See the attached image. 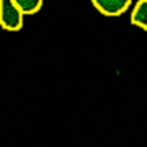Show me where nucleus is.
<instances>
[{
  "mask_svg": "<svg viewBox=\"0 0 147 147\" xmlns=\"http://www.w3.org/2000/svg\"><path fill=\"white\" fill-rule=\"evenodd\" d=\"M23 12L15 0H0V25L7 32H18L23 27Z\"/></svg>",
  "mask_w": 147,
  "mask_h": 147,
  "instance_id": "1",
  "label": "nucleus"
},
{
  "mask_svg": "<svg viewBox=\"0 0 147 147\" xmlns=\"http://www.w3.org/2000/svg\"><path fill=\"white\" fill-rule=\"evenodd\" d=\"M93 7L104 17H121L132 5V0H91Z\"/></svg>",
  "mask_w": 147,
  "mask_h": 147,
  "instance_id": "2",
  "label": "nucleus"
},
{
  "mask_svg": "<svg viewBox=\"0 0 147 147\" xmlns=\"http://www.w3.org/2000/svg\"><path fill=\"white\" fill-rule=\"evenodd\" d=\"M131 25L147 32V0H137L129 15Z\"/></svg>",
  "mask_w": 147,
  "mask_h": 147,
  "instance_id": "3",
  "label": "nucleus"
},
{
  "mask_svg": "<svg viewBox=\"0 0 147 147\" xmlns=\"http://www.w3.org/2000/svg\"><path fill=\"white\" fill-rule=\"evenodd\" d=\"M15 3L23 12V15H35L43 7V0H15Z\"/></svg>",
  "mask_w": 147,
  "mask_h": 147,
  "instance_id": "4",
  "label": "nucleus"
}]
</instances>
